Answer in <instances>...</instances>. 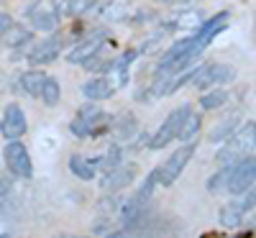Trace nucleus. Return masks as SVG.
Here are the masks:
<instances>
[{"label":"nucleus","mask_w":256,"mask_h":238,"mask_svg":"<svg viewBox=\"0 0 256 238\" xmlns=\"http://www.w3.org/2000/svg\"><path fill=\"white\" fill-rule=\"evenodd\" d=\"M254 141H256V123L248 120L241 128L233 131V136L223 144V148L216 154V164L220 166H233L236 162L246 159L254 154Z\"/></svg>","instance_id":"nucleus-1"},{"label":"nucleus","mask_w":256,"mask_h":238,"mask_svg":"<svg viewBox=\"0 0 256 238\" xmlns=\"http://www.w3.org/2000/svg\"><path fill=\"white\" fill-rule=\"evenodd\" d=\"M195 148H198V144H195V138L192 141H187L184 146H180L172 156H169L162 166H159V184H172L182 172H184V166L190 164V159H192V154H195Z\"/></svg>","instance_id":"nucleus-2"},{"label":"nucleus","mask_w":256,"mask_h":238,"mask_svg":"<svg viewBox=\"0 0 256 238\" xmlns=\"http://www.w3.org/2000/svg\"><path fill=\"white\" fill-rule=\"evenodd\" d=\"M254 180H256V159L254 154L236 162L230 166V174H228V184H226V192L230 194H244L254 187Z\"/></svg>","instance_id":"nucleus-3"},{"label":"nucleus","mask_w":256,"mask_h":238,"mask_svg":"<svg viewBox=\"0 0 256 238\" xmlns=\"http://www.w3.org/2000/svg\"><path fill=\"white\" fill-rule=\"evenodd\" d=\"M6 164H8V169L13 172V174L20 177V180H28L34 174L31 154H28V148L20 144V138L6 144Z\"/></svg>","instance_id":"nucleus-4"},{"label":"nucleus","mask_w":256,"mask_h":238,"mask_svg":"<svg viewBox=\"0 0 256 238\" xmlns=\"http://www.w3.org/2000/svg\"><path fill=\"white\" fill-rule=\"evenodd\" d=\"M233 80H236V70L230 64H205V67H198V74H195L192 84L200 90H208L210 84H226Z\"/></svg>","instance_id":"nucleus-5"},{"label":"nucleus","mask_w":256,"mask_h":238,"mask_svg":"<svg viewBox=\"0 0 256 238\" xmlns=\"http://www.w3.org/2000/svg\"><path fill=\"white\" fill-rule=\"evenodd\" d=\"M187 113H190V105H182V108H177V110L169 113V118L162 123V128L154 134V138L148 141V146L152 148H164L166 144H172L177 138V131H180V126H182Z\"/></svg>","instance_id":"nucleus-6"},{"label":"nucleus","mask_w":256,"mask_h":238,"mask_svg":"<svg viewBox=\"0 0 256 238\" xmlns=\"http://www.w3.org/2000/svg\"><path fill=\"white\" fill-rule=\"evenodd\" d=\"M105 34L102 28H95V31H90L88 36H84V41H80V44L67 54V62L70 64H84L88 59H92V56H98V52L102 49V44H105Z\"/></svg>","instance_id":"nucleus-7"},{"label":"nucleus","mask_w":256,"mask_h":238,"mask_svg":"<svg viewBox=\"0 0 256 238\" xmlns=\"http://www.w3.org/2000/svg\"><path fill=\"white\" fill-rule=\"evenodd\" d=\"M28 131V120H26V113L20 110V105L10 102L3 113V120H0V134H3L8 141H18Z\"/></svg>","instance_id":"nucleus-8"},{"label":"nucleus","mask_w":256,"mask_h":238,"mask_svg":"<svg viewBox=\"0 0 256 238\" xmlns=\"http://www.w3.org/2000/svg\"><path fill=\"white\" fill-rule=\"evenodd\" d=\"M62 46H64V36L52 34L49 38L38 41V44L28 52V62H31V64H52V62L62 54Z\"/></svg>","instance_id":"nucleus-9"},{"label":"nucleus","mask_w":256,"mask_h":238,"mask_svg":"<svg viewBox=\"0 0 256 238\" xmlns=\"http://www.w3.org/2000/svg\"><path fill=\"white\" fill-rule=\"evenodd\" d=\"M136 180V164H118V166H113V169H108V174L102 177V182H100V187L105 190V192H113V190H120V187H126V184H131Z\"/></svg>","instance_id":"nucleus-10"},{"label":"nucleus","mask_w":256,"mask_h":238,"mask_svg":"<svg viewBox=\"0 0 256 238\" xmlns=\"http://www.w3.org/2000/svg\"><path fill=\"white\" fill-rule=\"evenodd\" d=\"M82 95L88 98V100H92V102H98V100H108V98H113V92H116V84H113V80L110 77H92V80H88V82H82Z\"/></svg>","instance_id":"nucleus-11"},{"label":"nucleus","mask_w":256,"mask_h":238,"mask_svg":"<svg viewBox=\"0 0 256 238\" xmlns=\"http://www.w3.org/2000/svg\"><path fill=\"white\" fill-rule=\"evenodd\" d=\"M28 20H31V31H44V34H52L59 26V16L52 8H38V6L28 13Z\"/></svg>","instance_id":"nucleus-12"},{"label":"nucleus","mask_w":256,"mask_h":238,"mask_svg":"<svg viewBox=\"0 0 256 238\" xmlns=\"http://www.w3.org/2000/svg\"><path fill=\"white\" fill-rule=\"evenodd\" d=\"M28 41H34V31L31 28H26V26H18V24H13L6 34H3V38H0V46H8V49H20V46H26Z\"/></svg>","instance_id":"nucleus-13"},{"label":"nucleus","mask_w":256,"mask_h":238,"mask_svg":"<svg viewBox=\"0 0 256 238\" xmlns=\"http://www.w3.org/2000/svg\"><path fill=\"white\" fill-rule=\"evenodd\" d=\"M100 18L110 20V24H120V20L131 18V8H128L126 3H118V0H108V3L100 6Z\"/></svg>","instance_id":"nucleus-14"},{"label":"nucleus","mask_w":256,"mask_h":238,"mask_svg":"<svg viewBox=\"0 0 256 238\" xmlns=\"http://www.w3.org/2000/svg\"><path fill=\"white\" fill-rule=\"evenodd\" d=\"M44 80H46V74L44 72H38V70H31V72H24L18 77V88H20V92H26L28 98H38V92H41V84H44Z\"/></svg>","instance_id":"nucleus-15"},{"label":"nucleus","mask_w":256,"mask_h":238,"mask_svg":"<svg viewBox=\"0 0 256 238\" xmlns=\"http://www.w3.org/2000/svg\"><path fill=\"white\" fill-rule=\"evenodd\" d=\"M70 169H72V174L80 177V180H92L95 172H98V166H95L92 159H84L80 154H72L70 156Z\"/></svg>","instance_id":"nucleus-16"},{"label":"nucleus","mask_w":256,"mask_h":238,"mask_svg":"<svg viewBox=\"0 0 256 238\" xmlns=\"http://www.w3.org/2000/svg\"><path fill=\"white\" fill-rule=\"evenodd\" d=\"M38 98L44 100V105H46V108L59 105V98H62L59 80H56V77H46V80H44V84H41V92H38Z\"/></svg>","instance_id":"nucleus-17"},{"label":"nucleus","mask_w":256,"mask_h":238,"mask_svg":"<svg viewBox=\"0 0 256 238\" xmlns=\"http://www.w3.org/2000/svg\"><path fill=\"white\" fill-rule=\"evenodd\" d=\"M200 123H202V120H200V116L190 110V113L184 116L182 126H180V131H177V138H180V141H184V144H187V141H192V138L198 136V131H200Z\"/></svg>","instance_id":"nucleus-18"},{"label":"nucleus","mask_w":256,"mask_h":238,"mask_svg":"<svg viewBox=\"0 0 256 238\" xmlns=\"http://www.w3.org/2000/svg\"><path fill=\"white\" fill-rule=\"evenodd\" d=\"M241 220H244V210H241L238 202L226 205V208L220 210V226H223V228L233 230V228H238V226H241Z\"/></svg>","instance_id":"nucleus-19"},{"label":"nucleus","mask_w":256,"mask_h":238,"mask_svg":"<svg viewBox=\"0 0 256 238\" xmlns=\"http://www.w3.org/2000/svg\"><path fill=\"white\" fill-rule=\"evenodd\" d=\"M236 128H238V118H228V120L218 123V126L210 131V141H212V144H226V141L233 136V131H236Z\"/></svg>","instance_id":"nucleus-20"},{"label":"nucleus","mask_w":256,"mask_h":238,"mask_svg":"<svg viewBox=\"0 0 256 238\" xmlns=\"http://www.w3.org/2000/svg\"><path fill=\"white\" fill-rule=\"evenodd\" d=\"M226 102H228V92L226 90H212V92H205L200 98L202 110H218V108H223Z\"/></svg>","instance_id":"nucleus-21"},{"label":"nucleus","mask_w":256,"mask_h":238,"mask_svg":"<svg viewBox=\"0 0 256 238\" xmlns=\"http://www.w3.org/2000/svg\"><path fill=\"white\" fill-rule=\"evenodd\" d=\"M80 120H84V123H90L92 128L102 120V110H100V108L95 105V102H88V105H82L80 108V116H77Z\"/></svg>","instance_id":"nucleus-22"},{"label":"nucleus","mask_w":256,"mask_h":238,"mask_svg":"<svg viewBox=\"0 0 256 238\" xmlns=\"http://www.w3.org/2000/svg\"><path fill=\"white\" fill-rule=\"evenodd\" d=\"M228 174H230V166H220V172L218 174H212L210 180H208V192H223L226 190V184H228Z\"/></svg>","instance_id":"nucleus-23"},{"label":"nucleus","mask_w":256,"mask_h":238,"mask_svg":"<svg viewBox=\"0 0 256 238\" xmlns=\"http://www.w3.org/2000/svg\"><path fill=\"white\" fill-rule=\"evenodd\" d=\"M159 184V169H154L152 174L146 177V182L141 184V190H138V194H136V200H146V198H152V192H154V187Z\"/></svg>","instance_id":"nucleus-24"},{"label":"nucleus","mask_w":256,"mask_h":238,"mask_svg":"<svg viewBox=\"0 0 256 238\" xmlns=\"http://www.w3.org/2000/svg\"><path fill=\"white\" fill-rule=\"evenodd\" d=\"M116 131H118L120 138H131L134 131H136V118H134V116H123L120 123L116 126Z\"/></svg>","instance_id":"nucleus-25"},{"label":"nucleus","mask_w":256,"mask_h":238,"mask_svg":"<svg viewBox=\"0 0 256 238\" xmlns=\"http://www.w3.org/2000/svg\"><path fill=\"white\" fill-rule=\"evenodd\" d=\"M84 67H88L90 72H102V74H108V72H113V62H110V59H108V62H102V59L92 56V59L84 62Z\"/></svg>","instance_id":"nucleus-26"},{"label":"nucleus","mask_w":256,"mask_h":238,"mask_svg":"<svg viewBox=\"0 0 256 238\" xmlns=\"http://www.w3.org/2000/svg\"><path fill=\"white\" fill-rule=\"evenodd\" d=\"M95 3L98 0H72L67 16H82V13H88L90 8H95Z\"/></svg>","instance_id":"nucleus-27"},{"label":"nucleus","mask_w":256,"mask_h":238,"mask_svg":"<svg viewBox=\"0 0 256 238\" xmlns=\"http://www.w3.org/2000/svg\"><path fill=\"white\" fill-rule=\"evenodd\" d=\"M246 198H244V202H238L241 205V210L246 212V210H254V202H256V194H254V187L248 190V192H244Z\"/></svg>","instance_id":"nucleus-28"},{"label":"nucleus","mask_w":256,"mask_h":238,"mask_svg":"<svg viewBox=\"0 0 256 238\" xmlns=\"http://www.w3.org/2000/svg\"><path fill=\"white\" fill-rule=\"evenodd\" d=\"M13 26V16L10 13H0V38H3V34Z\"/></svg>","instance_id":"nucleus-29"},{"label":"nucleus","mask_w":256,"mask_h":238,"mask_svg":"<svg viewBox=\"0 0 256 238\" xmlns=\"http://www.w3.org/2000/svg\"><path fill=\"white\" fill-rule=\"evenodd\" d=\"M146 18H154V13H152V10H141V13L136 16V24H146Z\"/></svg>","instance_id":"nucleus-30"},{"label":"nucleus","mask_w":256,"mask_h":238,"mask_svg":"<svg viewBox=\"0 0 256 238\" xmlns=\"http://www.w3.org/2000/svg\"><path fill=\"white\" fill-rule=\"evenodd\" d=\"M238 238H254V228H251V230H246V233H241Z\"/></svg>","instance_id":"nucleus-31"},{"label":"nucleus","mask_w":256,"mask_h":238,"mask_svg":"<svg viewBox=\"0 0 256 238\" xmlns=\"http://www.w3.org/2000/svg\"><path fill=\"white\" fill-rule=\"evenodd\" d=\"M108 238H126V233H123V230H118V233H110Z\"/></svg>","instance_id":"nucleus-32"},{"label":"nucleus","mask_w":256,"mask_h":238,"mask_svg":"<svg viewBox=\"0 0 256 238\" xmlns=\"http://www.w3.org/2000/svg\"><path fill=\"white\" fill-rule=\"evenodd\" d=\"M62 238H82V236H62Z\"/></svg>","instance_id":"nucleus-33"}]
</instances>
